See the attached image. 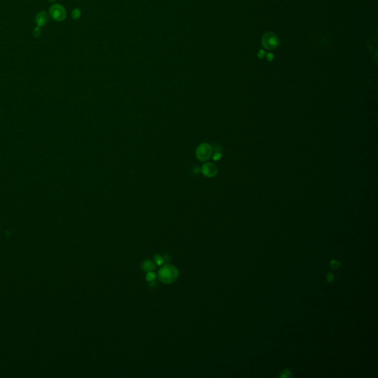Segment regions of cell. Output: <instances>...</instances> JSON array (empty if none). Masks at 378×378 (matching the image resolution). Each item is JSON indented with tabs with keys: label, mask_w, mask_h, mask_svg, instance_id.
Wrapping results in <instances>:
<instances>
[{
	"label": "cell",
	"mask_w": 378,
	"mask_h": 378,
	"mask_svg": "<svg viewBox=\"0 0 378 378\" xmlns=\"http://www.w3.org/2000/svg\"><path fill=\"white\" fill-rule=\"evenodd\" d=\"M177 275L176 269L171 266H166L162 268L158 274L160 279L165 283L172 282L177 277Z\"/></svg>",
	"instance_id": "6da1fadb"
},
{
	"label": "cell",
	"mask_w": 378,
	"mask_h": 378,
	"mask_svg": "<svg viewBox=\"0 0 378 378\" xmlns=\"http://www.w3.org/2000/svg\"><path fill=\"white\" fill-rule=\"evenodd\" d=\"M49 14L52 19L56 21H64L67 17V11L61 5L54 4L50 8Z\"/></svg>",
	"instance_id": "7a4b0ae2"
},
{
	"label": "cell",
	"mask_w": 378,
	"mask_h": 378,
	"mask_svg": "<svg viewBox=\"0 0 378 378\" xmlns=\"http://www.w3.org/2000/svg\"><path fill=\"white\" fill-rule=\"evenodd\" d=\"M212 154V148L208 143H202L198 146L197 149V157L199 160L207 161Z\"/></svg>",
	"instance_id": "3957f363"
},
{
	"label": "cell",
	"mask_w": 378,
	"mask_h": 378,
	"mask_svg": "<svg viewBox=\"0 0 378 378\" xmlns=\"http://www.w3.org/2000/svg\"><path fill=\"white\" fill-rule=\"evenodd\" d=\"M262 44L268 50H272L279 44V39L275 34L272 33H267L262 38Z\"/></svg>",
	"instance_id": "277c9868"
},
{
	"label": "cell",
	"mask_w": 378,
	"mask_h": 378,
	"mask_svg": "<svg viewBox=\"0 0 378 378\" xmlns=\"http://www.w3.org/2000/svg\"><path fill=\"white\" fill-rule=\"evenodd\" d=\"M201 172L206 177H212L217 174V167L211 163H207L202 167Z\"/></svg>",
	"instance_id": "5b68a950"
},
{
	"label": "cell",
	"mask_w": 378,
	"mask_h": 378,
	"mask_svg": "<svg viewBox=\"0 0 378 378\" xmlns=\"http://www.w3.org/2000/svg\"><path fill=\"white\" fill-rule=\"evenodd\" d=\"M35 21L39 27H43L46 25L49 21V16L45 11L38 13L36 16Z\"/></svg>",
	"instance_id": "8992f818"
},
{
	"label": "cell",
	"mask_w": 378,
	"mask_h": 378,
	"mask_svg": "<svg viewBox=\"0 0 378 378\" xmlns=\"http://www.w3.org/2000/svg\"><path fill=\"white\" fill-rule=\"evenodd\" d=\"M81 16V10L79 8H75L72 10V17L73 19H79Z\"/></svg>",
	"instance_id": "52a82bcc"
},
{
	"label": "cell",
	"mask_w": 378,
	"mask_h": 378,
	"mask_svg": "<svg viewBox=\"0 0 378 378\" xmlns=\"http://www.w3.org/2000/svg\"><path fill=\"white\" fill-rule=\"evenodd\" d=\"M41 27L37 26L36 28L33 29V37L39 38V36H41Z\"/></svg>",
	"instance_id": "ba28073f"
},
{
	"label": "cell",
	"mask_w": 378,
	"mask_h": 378,
	"mask_svg": "<svg viewBox=\"0 0 378 378\" xmlns=\"http://www.w3.org/2000/svg\"><path fill=\"white\" fill-rule=\"evenodd\" d=\"M330 264H331V267L334 269H337V268H340V263L338 261H335V260H332V261H331Z\"/></svg>",
	"instance_id": "9c48e42d"
},
{
	"label": "cell",
	"mask_w": 378,
	"mask_h": 378,
	"mask_svg": "<svg viewBox=\"0 0 378 378\" xmlns=\"http://www.w3.org/2000/svg\"><path fill=\"white\" fill-rule=\"evenodd\" d=\"M152 262H150V261H146V263H145V266H144V269L146 270H152V269L154 268V267H150V265H152Z\"/></svg>",
	"instance_id": "30bf717a"
},
{
	"label": "cell",
	"mask_w": 378,
	"mask_h": 378,
	"mask_svg": "<svg viewBox=\"0 0 378 378\" xmlns=\"http://www.w3.org/2000/svg\"><path fill=\"white\" fill-rule=\"evenodd\" d=\"M291 376H292L291 375V373H290V371L285 370V371H284V372H282V374H281V377H291Z\"/></svg>",
	"instance_id": "8fae6325"
},
{
	"label": "cell",
	"mask_w": 378,
	"mask_h": 378,
	"mask_svg": "<svg viewBox=\"0 0 378 378\" xmlns=\"http://www.w3.org/2000/svg\"><path fill=\"white\" fill-rule=\"evenodd\" d=\"M146 277H147V279H148V281H152V280L154 279V278H155V275H154L153 272H149V273L148 274V275H147Z\"/></svg>",
	"instance_id": "7c38bea8"
},
{
	"label": "cell",
	"mask_w": 378,
	"mask_h": 378,
	"mask_svg": "<svg viewBox=\"0 0 378 378\" xmlns=\"http://www.w3.org/2000/svg\"><path fill=\"white\" fill-rule=\"evenodd\" d=\"M326 280H327V281H328V282H332V281H333V280H334L333 275H332V274H331V273H329L328 275L326 276Z\"/></svg>",
	"instance_id": "4fadbf2b"
},
{
	"label": "cell",
	"mask_w": 378,
	"mask_h": 378,
	"mask_svg": "<svg viewBox=\"0 0 378 378\" xmlns=\"http://www.w3.org/2000/svg\"><path fill=\"white\" fill-rule=\"evenodd\" d=\"M221 154L219 153H216L214 155V157H213V159L214 160H219L221 158Z\"/></svg>",
	"instance_id": "5bb4252c"
},
{
	"label": "cell",
	"mask_w": 378,
	"mask_h": 378,
	"mask_svg": "<svg viewBox=\"0 0 378 378\" xmlns=\"http://www.w3.org/2000/svg\"><path fill=\"white\" fill-rule=\"evenodd\" d=\"M264 56V52L263 51V50H260L259 51V57L260 58H263V56Z\"/></svg>",
	"instance_id": "9a60e30c"
},
{
	"label": "cell",
	"mask_w": 378,
	"mask_h": 378,
	"mask_svg": "<svg viewBox=\"0 0 378 378\" xmlns=\"http://www.w3.org/2000/svg\"><path fill=\"white\" fill-rule=\"evenodd\" d=\"M270 58H272V54H268V59L269 60H270Z\"/></svg>",
	"instance_id": "2e32d148"
},
{
	"label": "cell",
	"mask_w": 378,
	"mask_h": 378,
	"mask_svg": "<svg viewBox=\"0 0 378 378\" xmlns=\"http://www.w3.org/2000/svg\"><path fill=\"white\" fill-rule=\"evenodd\" d=\"M47 1H49V2H55V1H56V0H47Z\"/></svg>",
	"instance_id": "e0dca14e"
}]
</instances>
